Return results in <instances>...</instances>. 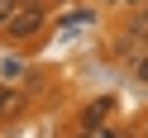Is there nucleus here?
I'll return each mask as SVG.
<instances>
[{
    "mask_svg": "<svg viewBox=\"0 0 148 138\" xmlns=\"http://www.w3.org/2000/svg\"><path fill=\"white\" fill-rule=\"evenodd\" d=\"M38 29H43V0H29V5L19 0V10H14L10 19H5V38H14V43L34 38Z\"/></svg>",
    "mask_w": 148,
    "mask_h": 138,
    "instance_id": "f257e3e1",
    "label": "nucleus"
},
{
    "mask_svg": "<svg viewBox=\"0 0 148 138\" xmlns=\"http://www.w3.org/2000/svg\"><path fill=\"white\" fill-rule=\"evenodd\" d=\"M105 109H110V100H91V105H86V119H81V124H86V128H96L100 119H105Z\"/></svg>",
    "mask_w": 148,
    "mask_h": 138,
    "instance_id": "f03ea898",
    "label": "nucleus"
},
{
    "mask_svg": "<svg viewBox=\"0 0 148 138\" xmlns=\"http://www.w3.org/2000/svg\"><path fill=\"white\" fill-rule=\"evenodd\" d=\"M14 10H19V0H0V29H5V19H10Z\"/></svg>",
    "mask_w": 148,
    "mask_h": 138,
    "instance_id": "7ed1b4c3",
    "label": "nucleus"
},
{
    "mask_svg": "<svg viewBox=\"0 0 148 138\" xmlns=\"http://www.w3.org/2000/svg\"><path fill=\"white\" fill-rule=\"evenodd\" d=\"M134 76H138V81H148V52H143V57L134 62Z\"/></svg>",
    "mask_w": 148,
    "mask_h": 138,
    "instance_id": "20e7f679",
    "label": "nucleus"
},
{
    "mask_svg": "<svg viewBox=\"0 0 148 138\" xmlns=\"http://www.w3.org/2000/svg\"><path fill=\"white\" fill-rule=\"evenodd\" d=\"M110 5H138V0H110Z\"/></svg>",
    "mask_w": 148,
    "mask_h": 138,
    "instance_id": "39448f33",
    "label": "nucleus"
},
{
    "mask_svg": "<svg viewBox=\"0 0 148 138\" xmlns=\"http://www.w3.org/2000/svg\"><path fill=\"white\" fill-rule=\"evenodd\" d=\"M100 138H119V133H100Z\"/></svg>",
    "mask_w": 148,
    "mask_h": 138,
    "instance_id": "423d86ee",
    "label": "nucleus"
},
{
    "mask_svg": "<svg viewBox=\"0 0 148 138\" xmlns=\"http://www.w3.org/2000/svg\"><path fill=\"white\" fill-rule=\"evenodd\" d=\"M143 138H148V128H143Z\"/></svg>",
    "mask_w": 148,
    "mask_h": 138,
    "instance_id": "0eeeda50",
    "label": "nucleus"
}]
</instances>
